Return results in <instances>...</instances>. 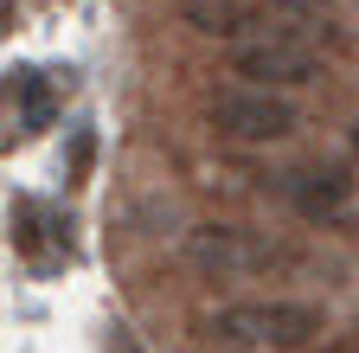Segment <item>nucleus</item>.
I'll return each mask as SVG.
<instances>
[{"label":"nucleus","mask_w":359,"mask_h":353,"mask_svg":"<svg viewBox=\"0 0 359 353\" xmlns=\"http://www.w3.org/2000/svg\"><path fill=\"white\" fill-rule=\"evenodd\" d=\"M205 334L231 353H302L327 334V315L314 302L289 295H250V302H224L205 315Z\"/></svg>","instance_id":"nucleus-1"},{"label":"nucleus","mask_w":359,"mask_h":353,"mask_svg":"<svg viewBox=\"0 0 359 353\" xmlns=\"http://www.w3.org/2000/svg\"><path fill=\"white\" fill-rule=\"evenodd\" d=\"M212 128L238 148H269V142H289L302 128V109L283 91H263V84H238V91H218L212 97Z\"/></svg>","instance_id":"nucleus-2"},{"label":"nucleus","mask_w":359,"mask_h":353,"mask_svg":"<svg viewBox=\"0 0 359 353\" xmlns=\"http://www.w3.org/2000/svg\"><path fill=\"white\" fill-rule=\"evenodd\" d=\"M180 257H187L199 277H218V283H244V277H263L269 263H283L276 244L244 232V225H193L180 238Z\"/></svg>","instance_id":"nucleus-3"},{"label":"nucleus","mask_w":359,"mask_h":353,"mask_svg":"<svg viewBox=\"0 0 359 353\" xmlns=\"http://www.w3.org/2000/svg\"><path fill=\"white\" fill-rule=\"evenodd\" d=\"M231 77L263 84V91H302V84H321V58H314L295 32H269V39L231 46Z\"/></svg>","instance_id":"nucleus-4"},{"label":"nucleus","mask_w":359,"mask_h":353,"mask_svg":"<svg viewBox=\"0 0 359 353\" xmlns=\"http://www.w3.org/2000/svg\"><path fill=\"white\" fill-rule=\"evenodd\" d=\"M180 20H187L193 32H205V39H231V46H244V39H269V32H289V26H276L283 13L250 7V0H187Z\"/></svg>","instance_id":"nucleus-5"},{"label":"nucleus","mask_w":359,"mask_h":353,"mask_svg":"<svg viewBox=\"0 0 359 353\" xmlns=\"http://www.w3.org/2000/svg\"><path fill=\"white\" fill-rule=\"evenodd\" d=\"M269 187H276V199H289L302 218H327V212H340L353 199V180L340 167H283Z\"/></svg>","instance_id":"nucleus-6"},{"label":"nucleus","mask_w":359,"mask_h":353,"mask_svg":"<svg viewBox=\"0 0 359 353\" xmlns=\"http://www.w3.org/2000/svg\"><path fill=\"white\" fill-rule=\"evenodd\" d=\"M13 97H20V128H52L58 97H52V84H45L39 71H20L13 77Z\"/></svg>","instance_id":"nucleus-7"},{"label":"nucleus","mask_w":359,"mask_h":353,"mask_svg":"<svg viewBox=\"0 0 359 353\" xmlns=\"http://www.w3.org/2000/svg\"><path fill=\"white\" fill-rule=\"evenodd\" d=\"M250 7H269L283 20H314V13H327V0H250Z\"/></svg>","instance_id":"nucleus-8"},{"label":"nucleus","mask_w":359,"mask_h":353,"mask_svg":"<svg viewBox=\"0 0 359 353\" xmlns=\"http://www.w3.org/2000/svg\"><path fill=\"white\" fill-rule=\"evenodd\" d=\"M346 148H353V154H359V122H353V128H346Z\"/></svg>","instance_id":"nucleus-9"}]
</instances>
